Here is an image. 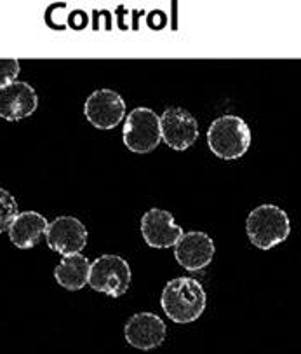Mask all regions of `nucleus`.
Instances as JSON below:
<instances>
[{
  "instance_id": "obj_1",
  "label": "nucleus",
  "mask_w": 301,
  "mask_h": 354,
  "mask_svg": "<svg viewBox=\"0 0 301 354\" xmlns=\"http://www.w3.org/2000/svg\"><path fill=\"white\" fill-rule=\"evenodd\" d=\"M160 304L171 322L185 325L202 316L206 310L207 295L197 279L175 278L164 288Z\"/></svg>"
},
{
  "instance_id": "obj_2",
  "label": "nucleus",
  "mask_w": 301,
  "mask_h": 354,
  "mask_svg": "<svg viewBox=\"0 0 301 354\" xmlns=\"http://www.w3.org/2000/svg\"><path fill=\"white\" fill-rule=\"evenodd\" d=\"M251 140V128L242 117L237 115L218 117L207 129V145L211 152L225 161H235L242 157L249 150Z\"/></svg>"
},
{
  "instance_id": "obj_3",
  "label": "nucleus",
  "mask_w": 301,
  "mask_h": 354,
  "mask_svg": "<svg viewBox=\"0 0 301 354\" xmlns=\"http://www.w3.org/2000/svg\"><path fill=\"white\" fill-rule=\"evenodd\" d=\"M246 232L256 248L272 250L289 238V216L275 205L258 206L247 216Z\"/></svg>"
},
{
  "instance_id": "obj_4",
  "label": "nucleus",
  "mask_w": 301,
  "mask_h": 354,
  "mask_svg": "<svg viewBox=\"0 0 301 354\" xmlns=\"http://www.w3.org/2000/svg\"><path fill=\"white\" fill-rule=\"evenodd\" d=\"M88 283L95 292L119 299L131 285V267L119 255H101L89 267Z\"/></svg>"
},
{
  "instance_id": "obj_5",
  "label": "nucleus",
  "mask_w": 301,
  "mask_h": 354,
  "mask_svg": "<svg viewBox=\"0 0 301 354\" xmlns=\"http://www.w3.org/2000/svg\"><path fill=\"white\" fill-rule=\"evenodd\" d=\"M124 145L135 153H148L162 142L160 119L152 109L138 106L127 115L122 129Z\"/></svg>"
},
{
  "instance_id": "obj_6",
  "label": "nucleus",
  "mask_w": 301,
  "mask_h": 354,
  "mask_svg": "<svg viewBox=\"0 0 301 354\" xmlns=\"http://www.w3.org/2000/svg\"><path fill=\"white\" fill-rule=\"evenodd\" d=\"M160 119V136L173 150H186L199 138L197 119L179 106H169L164 110Z\"/></svg>"
},
{
  "instance_id": "obj_7",
  "label": "nucleus",
  "mask_w": 301,
  "mask_h": 354,
  "mask_svg": "<svg viewBox=\"0 0 301 354\" xmlns=\"http://www.w3.org/2000/svg\"><path fill=\"white\" fill-rule=\"evenodd\" d=\"M84 115L95 128L113 129L124 121L126 102L113 89H98L84 103Z\"/></svg>"
},
{
  "instance_id": "obj_8",
  "label": "nucleus",
  "mask_w": 301,
  "mask_h": 354,
  "mask_svg": "<svg viewBox=\"0 0 301 354\" xmlns=\"http://www.w3.org/2000/svg\"><path fill=\"white\" fill-rule=\"evenodd\" d=\"M46 241L59 255H77L88 245V229L75 216H58L48 225Z\"/></svg>"
},
{
  "instance_id": "obj_9",
  "label": "nucleus",
  "mask_w": 301,
  "mask_h": 354,
  "mask_svg": "<svg viewBox=\"0 0 301 354\" xmlns=\"http://www.w3.org/2000/svg\"><path fill=\"white\" fill-rule=\"evenodd\" d=\"M124 335L129 346L142 351L155 349L166 340V323L153 313H138L126 323Z\"/></svg>"
},
{
  "instance_id": "obj_10",
  "label": "nucleus",
  "mask_w": 301,
  "mask_h": 354,
  "mask_svg": "<svg viewBox=\"0 0 301 354\" xmlns=\"http://www.w3.org/2000/svg\"><path fill=\"white\" fill-rule=\"evenodd\" d=\"M214 252V241L200 230L185 232L175 245V259L186 270H200L209 266Z\"/></svg>"
},
{
  "instance_id": "obj_11",
  "label": "nucleus",
  "mask_w": 301,
  "mask_h": 354,
  "mask_svg": "<svg viewBox=\"0 0 301 354\" xmlns=\"http://www.w3.org/2000/svg\"><path fill=\"white\" fill-rule=\"evenodd\" d=\"M142 236L152 248H169L183 236L182 227L175 223V216L166 209L152 208L142 218Z\"/></svg>"
},
{
  "instance_id": "obj_12",
  "label": "nucleus",
  "mask_w": 301,
  "mask_h": 354,
  "mask_svg": "<svg viewBox=\"0 0 301 354\" xmlns=\"http://www.w3.org/2000/svg\"><path fill=\"white\" fill-rule=\"evenodd\" d=\"M39 105L35 89L26 82L14 81L0 89V117L6 121H21L32 115Z\"/></svg>"
},
{
  "instance_id": "obj_13",
  "label": "nucleus",
  "mask_w": 301,
  "mask_h": 354,
  "mask_svg": "<svg viewBox=\"0 0 301 354\" xmlns=\"http://www.w3.org/2000/svg\"><path fill=\"white\" fill-rule=\"evenodd\" d=\"M48 220L37 212H23L16 215L9 225V238L19 250H30L39 243L40 236L48 230Z\"/></svg>"
},
{
  "instance_id": "obj_14",
  "label": "nucleus",
  "mask_w": 301,
  "mask_h": 354,
  "mask_svg": "<svg viewBox=\"0 0 301 354\" xmlns=\"http://www.w3.org/2000/svg\"><path fill=\"white\" fill-rule=\"evenodd\" d=\"M89 267H91L89 259L80 255V253L63 257L59 266H56L55 269V278L58 285H61L65 290L77 292V290L84 288L86 283H88Z\"/></svg>"
},
{
  "instance_id": "obj_15",
  "label": "nucleus",
  "mask_w": 301,
  "mask_h": 354,
  "mask_svg": "<svg viewBox=\"0 0 301 354\" xmlns=\"http://www.w3.org/2000/svg\"><path fill=\"white\" fill-rule=\"evenodd\" d=\"M18 215V203L12 198V194L0 189V232L9 229L12 220Z\"/></svg>"
},
{
  "instance_id": "obj_16",
  "label": "nucleus",
  "mask_w": 301,
  "mask_h": 354,
  "mask_svg": "<svg viewBox=\"0 0 301 354\" xmlns=\"http://www.w3.org/2000/svg\"><path fill=\"white\" fill-rule=\"evenodd\" d=\"M19 75V62L14 58L0 59V89L16 81Z\"/></svg>"
}]
</instances>
